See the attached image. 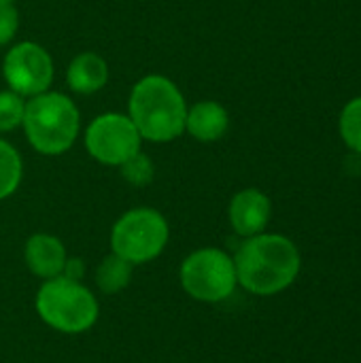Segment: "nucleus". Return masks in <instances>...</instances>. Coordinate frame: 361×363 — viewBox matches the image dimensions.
Wrapping results in <instances>:
<instances>
[{
	"label": "nucleus",
	"instance_id": "obj_1",
	"mask_svg": "<svg viewBox=\"0 0 361 363\" xmlns=\"http://www.w3.org/2000/svg\"><path fill=\"white\" fill-rule=\"evenodd\" d=\"M300 251L281 234L245 238L234 255L236 281L255 296H274L287 289L300 274Z\"/></svg>",
	"mask_w": 361,
	"mask_h": 363
},
{
	"label": "nucleus",
	"instance_id": "obj_2",
	"mask_svg": "<svg viewBox=\"0 0 361 363\" xmlns=\"http://www.w3.org/2000/svg\"><path fill=\"white\" fill-rule=\"evenodd\" d=\"M128 117L143 140L170 143L185 134L187 102L179 85L164 74H147L134 83Z\"/></svg>",
	"mask_w": 361,
	"mask_h": 363
},
{
	"label": "nucleus",
	"instance_id": "obj_3",
	"mask_svg": "<svg viewBox=\"0 0 361 363\" xmlns=\"http://www.w3.org/2000/svg\"><path fill=\"white\" fill-rule=\"evenodd\" d=\"M21 128L36 153L62 155L81 132V115L66 94L47 89L26 100Z\"/></svg>",
	"mask_w": 361,
	"mask_h": 363
},
{
	"label": "nucleus",
	"instance_id": "obj_4",
	"mask_svg": "<svg viewBox=\"0 0 361 363\" xmlns=\"http://www.w3.org/2000/svg\"><path fill=\"white\" fill-rule=\"evenodd\" d=\"M38 317L60 334H83L94 328L100 315L98 298L81 281L55 277L43 281L36 294Z\"/></svg>",
	"mask_w": 361,
	"mask_h": 363
},
{
	"label": "nucleus",
	"instance_id": "obj_5",
	"mask_svg": "<svg viewBox=\"0 0 361 363\" xmlns=\"http://www.w3.org/2000/svg\"><path fill=\"white\" fill-rule=\"evenodd\" d=\"M170 228L166 217L149 206L123 213L111 230V253L134 266L149 264L160 257L168 245Z\"/></svg>",
	"mask_w": 361,
	"mask_h": 363
},
{
	"label": "nucleus",
	"instance_id": "obj_6",
	"mask_svg": "<svg viewBox=\"0 0 361 363\" xmlns=\"http://www.w3.org/2000/svg\"><path fill=\"white\" fill-rule=\"evenodd\" d=\"M183 291L196 302L217 304L228 300L238 281L234 257L217 247H202L189 253L179 270Z\"/></svg>",
	"mask_w": 361,
	"mask_h": 363
},
{
	"label": "nucleus",
	"instance_id": "obj_7",
	"mask_svg": "<svg viewBox=\"0 0 361 363\" xmlns=\"http://www.w3.org/2000/svg\"><path fill=\"white\" fill-rule=\"evenodd\" d=\"M83 140L87 153L96 162L115 168L138 153L143 145L136 125L123 113H102L94 117L83 134Z\"/></svg>",
	"mask_w": 361,
	"mask_h": 363
},
{
	"label": "nucleus",
	"instance_id": "obj_8",
	"mask_svg": "<svg viewBox=\"0 0 361 363\" xmlns=\"http://www.w3.org/2000/svg\"><path fill=\"white\" fill-rule=\"evenodd\" d=\"M53 57L43 45L34 40H21L4 53L2 77L9 89L23 98L47 91L53 83Z\"/></svg>",
	"mask_w": 361,
	"mask_h": 363
},
{
	"label": "nucleus",
	"instance_id": "obj_9",
	"mask_svg": "<svg viewBox=\"0 0 361 363\" xmlns=\"http://www.w3.org/2000/svg\"><path fill=\"white\" fill-rule=\"evenodd\" d=\"M228 215H230L232 230L243 238H251L262 234L270 223L272 204L264 191L255 187H247L232 198Z\"/></svg>",
	"mask_w": 361,
	"mask_h": 363
},
{
	"label": "nucleus",
	"instance_id": "obj_10",
	"mask_svg": "<svg viewBox=\"0 0 361 363\" xmlns=\"http://www.w3.org/2000/svg\"><path fill=\"white\" fill-rule=\"evenodd\" d=\"M23 259H26L28 270L34 277L49 281V279L64 274L68 253H66L64 242L57 236L47 234V232H36L26 240Z\"/></svg>",
	"mask_w": 361,
	"mask_h": 363
},
{
	"label": "nucleus",
	"instance_id": "obj_11",
	"mask_svg": "<svg viewBox=\"0 0 361 363\" xmlns=\"http://www.w3.org/2000/svg\"><path fill=\"white\" fill-rule=\"evenodd\" d=\"M230 128L228 111L215 100H200L187 106L185 132L200 143H215L226 136Z\"/></svg>",
	"mask_w": 361,
	"mask_h": 363
},
{
	"label": "nucleus",
	"instance_id": "obj_12",
	"mask_svg": "<svg viewBox=\"0 0 361 363\" xmlns=\"http://www.w3.org/2000/svg\"><path fill=\"white\" fill-rule=\"evenodd\" d=\"M66 83L74 94L91 96L109 83V64L96 51L74 55L66 68Z\"/></svg>",
	"mask_w": 361,
	"mask_h": 363
},
{
	"label": "nucleus",
	"instance_id": "obj_13",
	"mask_svg": "<svg viewBox=\"0 0 361 363\" xmlns=\"http://www.w3.org/2000/svg\"><path fill=\"white\" fill-rule=\"evenodd\" d=\"M132 274H134V264L111 253L96 268V285L104 296H115L130 285Z\"/></svg>",
	"mask_w": 361,
	"mask_h": 363
},
{
	"label": "nucleus",
	"instance_id": "obj_14",
	"mask_svg": "<svg viewBox=\"0 0 361 363\" xmlns=\"http://www.w3.org/2000/svg\"><path fill=\"white\" fill-rule=\"evenodd\" d=\"M23 179V162L19 151L0 138V202L13 196Z\"/></svg>",
	"mask_w": 361,
	"mask_h": 363
},
{
	"label": "nucleus",
	"instance_id": "obj_15",
	"mask_svg": "<svg viewBox=\"0 0 361 363\" xmlns=\"http://www.w3.org/2000/svg\"><path fill=\"white\" fill-rule=\"evenodd\" d=\"M26 111V98L13 89H0V134L21 128Z\"/></svg>",
	"mask_w": 361,
	"mask_h": 363
},
{
	"label": "nucleus",
	"instance_id": "obj_16",
	"mask_svg": "<svg viewBox=\"0 0 361 363\" xmlns=\"http://www.w3.org/2000/svg\"><path fill=\"white\" fill-rule=\"evenodd\" d=\"M119 172L126 179V183H130L134 187H147L155 177V166L147 153L138 151L119 166Z\"/></svg>",
	"mask_w": 361,
	"mask_h": 363
},
{
	"label": "nucleus",
	"instance_id": "obj_17",
	"mask_svg": "<svg viewBox=\"0 0 361 363\" xmlns=\"http://www.w3.org/2000/svg\"><path fill=\"white\" fill-rule=\"evenodd\" d=\"M340 134L349 149L361 153V98L351 100L340 115Z\"/></svg>",
	"mask_w": 361,
	"mask_h": 363
},
{
	"label": "nucleus",
	"instance_id": "obj_18",
	"mask_svg": "<svg viewBox=\"0 0 361 363\" xmlns=\"http://www.w3.org/2000/svg\"><path fill=\"white\" fill-rule=\"evenodd\" d=\"M19 30V11L13 2H0V47L9 45Z\"/></svg>",
	"mask_w": 361,
	"mask_h": 363
},
{
	"label": "nucleus",
	"instance_id": "obj_19",
	"mask_svg": "<svg viewBox=\"0 0 361 363\" xmlns=\"http://www.w3.org/2000/svg\"><path fill=\"white\" fill-rule=\"evenodd\" d=\"M0 2H13V0H0Z\"/></svg>",
	"mask_w": 361,
	"mask_h": 363
}]
</instances>
